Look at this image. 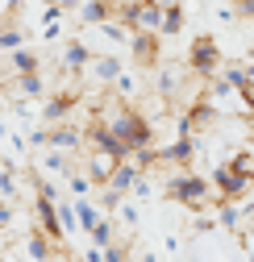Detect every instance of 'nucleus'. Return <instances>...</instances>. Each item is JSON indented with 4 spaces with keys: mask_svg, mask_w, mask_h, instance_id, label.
I'll use <instances>...</instances> for the list:
<instances>
[{
    "mask_svg": "<svg viewBox=\"0 0 254 262\" xmlns=\"http://www.w3.org/2000/svg\"><path fill=\"white\" fill-rule=\"evenodd\" d=\"M208 191H213V179L196 175L192 167H175V171L167 175V183H163V195H167V200H171V204H183V208H192V212H204Z\"/></svg>",
    "mask_w": 254,
    "mask_h": 262,
    "instance_id": "1",
    "label": "nucleus"
},
{
    "mask_svg": "<svg viewBox=\"0 0 254 262\" xmlns=\"http://www.w3.org/2000/svg\"><path fill=\"white\" fill-rule=\"evenodd\" d=\"M187 67H192V75H204V79L221 75L225 58H221V46H217V38H213V34L192 38V50H187Z\"/></svg>",
    "mask_w": 254,
    "mask_h": 262,
    "instance_id": "2",
    "label": "nucleus"
},
{
    "mask_svg": "<svg viewBox=\"0 0 254 262\" xmlns=\"http://www.w3.org/2000/svg\"><path fill=\"white\" fill-rule=\"evenodd\" d=\"M213 187H217L221 200H242V195H250L254 179H246L234 162H217V167H213Z\"/></svg>",
    "mask_w": 254,
    "mask_h": 262,
    "instance_id": "3",
    "label": "nucleus"
},
{
    "mask_svg": "<svg viewBox=\"0 0 254 262\" xmlns=\"http://www.w3.org/2000/svg\"><path fill=\"white\" fill-rule=\"evenodd\" d=\"M192 158H196V138H187V134H175L167 138V146H158V167H192Z\"/></svg>",
    "mask_w": 254,
    "mask_h": 262,
    "instance_id": "4",
    "label": "nucleus"
},
{
    "mask_svg": "<svg viewBox=\"0 0 254 262\" xmlns=\"http://www.w3.org/2000/svg\"><path fill=\"white\" fill-rule=\"evenodd\" d=\"M34 221H38V229H42L50 242H62V237H67L62 216H58V200H46V195H38V200H34Z\"/></svg>",
    "mask_w": 254,
    "mask_h": 262,
    "instance_id": "5",
    "label": "nucleus"
},
{
    "mask_svg": "<svg viewBox=\"0 0 254 262\" xmlns=\"http://www.w3.org/2000/svg\"><path fill=\"white\" fill-rule=\"evenodd\" d=\"M79 104V96L75 92H58V96H46V104H42V125H67V117L75 113Z\"/></svg>",
    "mask_w": 254,
    "mask_h": 262,
    "instance_id": "6",
    "label": "nucleus"
},
{
    "mask_svg": "<svg viewBox=\"0 0 254 262\" xmlns=\"http://www.w3.org/2000/svg\"><path fill=\"white\" fill-rule=\"evenodd\" d=\"M158 46H163V34H134L130 38V50H134V62L138 67H158Z\"/></svg>",
    "mask_w": 254,
    "mask_h": 262,
    "instance_id": "7",
    "label": "nucleus"
},
{
    "mask_svg": "<svg viewBox=\"0 0 254 262\" xmlns=\"http://www.w3.org/2000/svg\"><path fill=\"white\" fill-rule=\"evenodd\" d=\"M121 167V158L117 154H109V150H100V146H92V154H88V175L96 179V183H113V171Z\"/></svg>",
    "mask_w": 254,
    "mask_h": 262,
    "instance_id": "8",
    "label": "nucleus"
},
{
    "mask_svg": "<svg viewBox=\"0 0 254 262\" xmlns=\"http://www.w3.org/2000/svg\"><path fill=\"white\" fill-rule=\"evenodd\" d=\"M117 17V0H88L79 5V25H104Z\"/></svg>",
    "mask_w": 254,
    "mask_h": 262,
    "instance_id": "9",
    "label": "nucleus"
},
{
    "mask_svg": "<svg viewBox=\"0 0 254 262\" xmlns=\"http://www.w3.org/2000/svg\"><path fill=\"white\" fill-rule=\"evenodd\" d=\"M121 75H125V67H121V58H113V54H96V58H92V79H96V83L113 88V83H117Z\"/></svg>",
    "mask_w": 254,
    "mask_h": 262,
    "instance_id": "10",
    "label": "nucleus"
},
{
    "mask_svg": "<svg viewBox=\"0 0 254 262\" xmlns=\"http://www.w3.org/2000/svg\"><path fill=\"white\" fill-rule=\"evenodd\" d=\"M92 58H96V54H92L83 42H71L67 50H62V62H58V67L67 71V75H79L83 67H92Z\"/></svg>",
    "mask_w": 254,
    "mask_h": 262,
    "instance_id": "11",
    "label": "nucleus"
},
{
    "mask_svg": "<svg viewBox=\"0 0 254 262\" xmlns=\"http://www.w3.org/2000/svg\"><path fill=\"white\" fill-rule=\"evenodd\" d=\"M71 158H75V150L46 146V154L38 158V171H58V175H71Z\"/></svg>",
    "mask_w": 254,
    "mask_h": 262,
    "instance_id": "12",
    "label": "nucleus"
},
{
    "mask_svg": "<svg viewBox=\"0 0 254 262\" xmlns=\"http://www.w3.org/2000/svg\"><path fill=\"white\" fill-rule=\"evenodd\" d=\"M25 254H29V262H54V242L42 229H34V233L25 237Z\"/></svg>",
    "mask_w": 254,
    "mask_h": 262,
    "instance_id": "13",
    "label": "nucleus"
},
{
    "mask_svg": "<svg viewBox=\"0 0 254 262\" xmlns=\"http://www.w3.org/2000/svg\"><path fill=\"white\" fill-rule=\"evenodd\" d=\"M83 138H88V134H79L75 125H50V146H58V150H75V154H79Z\"/></svg>",
    "mask_w": 254,
    "mask_h": 262,
    "instance_id": "14",
    "label": "nucleus"
},
{
    "mask_svg": "<svg viewBox=\"0 0 254 262\" xmlns=\"http://www.w3.org/2000/svg\"><path fill=\"white\" fill-rule=\"evenodd\" d=\"M217 221H221V229H229V233H242L246 212H242L238 200H221V204H217Z\"/></svg>",
    "mask_w": 254,
    "mask_h": 262,
    "instance_id": "15",
    "label": "nucleus"
},
{
    "mask_svg": "<svg viewBox=\"0 0 254 262\" xmlns=\"http://www.w3.org/2000/svg\"><path fill=\"white\" fill-rule=\"evenodd\" d=\"M138 175H142V162H138V158H125L121 167L113 171V187H117V191H134Z\"/></svg>",
    "mask_w": 254,
    "mask_h": 262,
    "instance_id": "16",
    "label": "nucleus"
},
{
    "mask_svg": "<svg viewBox=\"0 0 254 262\" xmlns=\"http://www.w3.org/2000/svg\"><path fill=\"white\" fill-rule=\"evenodd\" d=\"M9 71H13V75H29V71H38V54H34V50H25V46L13 50V54H9Z\"/></svg>",
    "mask_w": 254,
    "mask_h": 262,
    "instance_id": "17",
    "label": "nucleus"
},
{
    "mask_svg": "<svg viewBox=\"0 0 254 262\" xmlns=\"http://www.w3.org/2000/svg\"><path fill=\"white\" fill-rule=\"evenodd\" d=\"M17 96H29V100H38V96H46V79H42L38 71L17 75Z\"/></svg>",
    "mask_w": 254,
    "mask_h": 262,
    "instance_id": "18",
    "label": "nucleus"
},
{
    "mask_svg": "<svg viewBox=\"0 0 254 262\" xmlns=\"http://www.w3.org/2000/svg\"><path fill=\"white\" fill-rule=\"evenodd\" d=\"M0 195H5V200H17V167H13V158L0 162Z\"/></svg>",
    "mask_w": 254,
    "mask_h": 262,
    "instance_id": "19",
    "label": "nucleus"
},
{
    "mask_svg": "<svg viewBox=\"0 0 254 262\" xmlns=\"http://www.w3.org/2000/svg\"><path fill=\"white\" fill-rule=\"evenodd\" d=\"M75 208H79V229H83V233H92V229H96V225L104 221V216L96 212V204H88L83 195H79V200H75Z\"/></svg>",
    "mask_w": 254,
    "mask_h": 262,
    "instance_id": "20",
    "label": "nucleus"
},
{
    "mask_svg": "<svg viewBox=\"0 0 254 262\" xmlns=\"http://www.w3.org/2000/svg\"><path fill=\"white\" fill-rule=\"evenodd\" d=\"M0 46H5V54H13V50L25 46V34H21L17 25H5V29H0Z\"/></svg>",
    "mask_w": 254,
    "mask_h": 262,
    "instance_id": "21",
    "label": "nucleus"
},
{
    "mask_svg": "<svg viewBox=\"0 0 254 262\" xmlns=\"http://www.w3.org/2000/svg\"><path fill=\"white\" fill-rule=\"evenodd\" d=\"M183 21H187V13L175 5V9H167V21H163V38H175L179 29H183Z\"/></svg>",
    "mask_w": 254,
    "mask_h": 262,
    "instance_id": "22",
    "label": "nucleus"
},
{
    "mask_svg": "<svg viewBox=\"0 0 254 262\" xmlns=\"http://www.w3.org/2000/svg\"><path fill=\"white\" fill-rule=\"evenodd\" d=\"M88 237H92V246H100V250H109V246H113V221H100V225L92 229Z\"/></svg>",
    "mask_w": 254,
    "mask_h": 262,
    "instance_id": "23",
    "label": "nucleus"
},
{
    "mask_svg": "<svg viewBox=\"0 0 254 262\" xmlns=\"http://www.w3.org/2000/svg\"><path fill=\"white\" fill-rule=\"evenodd\" d=\"M229 162H234V167H238V171H242L246 179H254V150H238V154H234Z\"/></svg>",
    "mask_w": 254,
    "mask_h": 262,
    "instance_id": "24",
    "label": "nucleus"
},
{
    "mask_svg": "<svg viewBox=\"0 0 254 262\" xmlns=\"http://www.w3.org/2000/svg\"><path fill=\"white\" fill-rule=\"evenodd\" d=\"M92 183H96L92 175H67V187H71V195H75V200H79V195H88V191H92Z\"/></svg>",
    "mask_w": 254,
    "mask_h": 262,
    "instance_id": "25",
    "label": "nucleus"
},
{
    "mask_svg": "<svg viewBox=\"0 0 254 262\" xmlns=\"http://www.w3.org/2000/svg\"><path fill=\"white\" fill-rule=\"evenodd\" d=\"M113 92H117V96H121V100H130V96H138V79H134V75H130V71H125V75H121V79H117V83H113Z\"/></svg>",
    "mask_w": 254,
    "mask_h": 262,
    "instance_id": "26",
    "label": "nucleus"
},
{
    "mask_svg": "<svg viewBox=\"0 0 254 262\" xmlns=\"http://www.w3.org/2000/svg\"><path fill=\"white\" fill-rule=\"evenodd\" d=\"M100 204H104V208H109V212H117V208H121V204H125V191H117V187H113V183H104V195H100Z\"/></svg>",
    "mask_w": 254,
    "mask_h": 262,
    "instance_id": "27",
    "label": "nucleus"
},
{
    "mask_svg": "<svg viewBox=\"0 0 254 262\" xmlns=\"http://www.w3.org/2000/svg\"><path fill=\"white\" fill-rule=\"evenodd\" d=\"M58 216H62V229H67V233L79 229V208L75 204H58Z\"/></svg>",
    "mask_w": 254,
    "mask_h": 262,
    "instance_id": "28",
    "label": "nucleus"
},
{
    "mask_svg": "<svg viewBox=\"0 0 254 262\" xmlns=\"http://www.w3.org/2000/svg\"><path fill=\"white\" fill-rule=\"evenodd\" d=\"M104 262H130V242H113L104 250Z\"/></svg>",
    "mask_w": 254,
    "mask_h": 262,
    "instance_id": "29",
    "label": "nucleus"
},
{
    "mask_svg": "<svg viewBox=\"0 0 254 262\" xmlns=\"http://www.w3.org/2000/svg\"><path fill=\"white\" fill-rule=\"evenodd\" d=\"M29 146H34V150H42V146H50V125H38L34 134H29Z\"/></svg>",
    "mask_w": 254,
    "mask_h": 262,
    "instance_id": "30",
    "label": "nucleus"
},
{
    "mask_svg": "<svg viewBox=\"0 0 254 262\" xmlns=\"http://www.w3.org/2000/svg\"><path fill=\"white\" fill-rule=\"evenodd\" d=\"M62 13H67L62 5H46V13H42V25H58V21H62Z\"/></svg>",
    "mask_w": 254,
    "mask_h": 262,
    "instance_id": "31",
    "label": "nucleus"
},
{
    "mask_svg": "<svg viewBox=\"0 0 254 262\" xmlns=\"http://www.w3.org/2000/svg\"><path fill=\"white\" fill-rule=\"evenodd\" d=\"M38 195H46V200H58V187L50 179H38Z\"/></svg>",
    "mask_w": 254,
    "mask_h": 262,
    "instance_id": "32",
    "label": "nucleus"
},
{
    "mask_svg": "<svg viewBox=\"0 0 254 262\" xmlns=\"http://www.w3.org/2000/svg\"><path fill=\"white\" fill-rule=\"evenodd\" d=\"M234 9H238V17H250L254 21V0H234Z\"/></svg>",
    "mask_w": 254,
    "mask_h": 262,
    "instance_id": "33",
    "label": "nucleus"
},
{
    "mask_svg": "<svg viewBox=\"0 0 254 262\" xmlns=\"http://www.w3.org/2000/svg\"><path fill=\"white\" fill-rule=\"evenodd\" d=\"M121 221H125V225H138V208H134V204H121Z\"/></svg>",
    "mask_w": 254,
    "mask_h": 262,
    "instance_id": "34",
    "label": "nucleus"
},
{
    "mask_svg": "<svg viewBox=\"0 0 254 262\" xmlns=\"http://www.w3.org/2000/svg\"><path fill=\"white\" fill-rule=\"evenodd\" d=\"M134 195H150V179H146V171L138 175V183H134Z\"/></svg>",
    "mask_w": 254,
    "mask_h": 262,
    "instance_id": "35",
    "label": "nucleus"
},
{
    "mask_svg": "<svg viewBox=\"0 0 254 262\" xmlns=\"http://www.w3.org/2000/svg\"><path fill=\"white\" fill-rule=\"evenodd\" d=\"M242 96H246V104H250V113H254V79H250V83L242 88Z\"/></svg>",
    "mask_w": 254,
    "mask_h": 262,
    "instance_id": "36",
    "label": "nucleus"
},
{
    "mask_svg": "<svg viewBox=\"0 0 254 262\" xmlns=\"http://www.w3.org/2000/svg\"><path fill=\"white\" fill-rule=\"evenodd\" d=\"M138 262H158V254H154V250H146V254H142Z\"/></svg>",
    "mask_w": 254,
    "mask_h": 262,
    "instance_id": "37",
    "label": "nucleus"
},
{
    "mask_svg": "<svg viewBox=\"0 0 254 262\" xmlns=\"http://www.w3.org/2000/svg\"><path fill=\"white\" fill-rule=\"evenodd\" d=\"M246 62H254V42H250V46H246Z\"/></svg>",
    "mask_w": 254,
    "mask_h": 262,
    "instance_id": "38",
    "label": "nucleus"
},
{
    "mask_svg": "<svg viewBox=\"0 0 254 262\" xmlns=\"http://www.w3.org/2000/svg\"><path fill=\"white\" fill-rule=\"evenodd\" d=\"M158 5H163V9H175V5H179V0H158Z\"/></svg>",
    "mask_w": 254,
    "mask_h": 262,
    "instance_id": "39",
    "label": "nucleus"
},
{
    "mask_svg": "<svg viewBox=\"0 0 254 262\" xmlns=\"http://www.w3.org/2000/svg\"><path fill=\"white\" fill-rule=\"evenodd\" d=\"M130 5H146V0H130Z\"/></svg>",
    "mask_w": 254,
    "mask_h": 262,
    "instance_id": "40",
    "label": "nucleus"
},
{
    "mask_svg": "<svg viewBox=\"0 0 254 262\" xmlns=\"http://www.w3.org/2000/svg\"><path fill=\"white\" fill-rule=\"evenodd\" d=\"M83 262H88V258H83Z\"/></svg>",
    "mask_w": 254,
    "mask_h": 262,
    "instance_id": "41",
    "label": "nucleus"
}]
</instances>
